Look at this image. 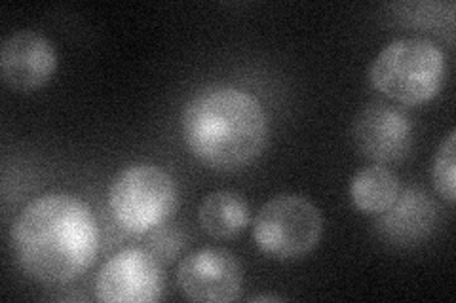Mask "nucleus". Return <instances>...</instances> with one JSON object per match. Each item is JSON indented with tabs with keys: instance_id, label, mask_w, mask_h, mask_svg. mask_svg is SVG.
<instances>
[{
	"instance_id": "nucleus-4",
	"label": "nucleus",
	"mask_w": 456,
	"mask_h": 303,
	"mask_svg": "<svg viewBox=\"0 0 456 303\" xmlns=\"http://www.w3.org/2000/svg\"><path fill=\"white\" fill-rule=\"evenodd\" d=\"M114 220L132 235H145L167 224L177 209L174 177L159 165L135 163L114 177L109 190Z\"/></svg>"
},
{
	"instance_id": "nucleus-6",
	"label": "nucleus",
	"mask_w": 456,
	"mask_h": 303,
	"mask_svg": "<svg viewBox=\"0 0 456 303\" xmlns=\"http://www.w3.org/2000/svg\"><path fill=\"white\" fill-rule=\"evenodd\" d=\"M164 292L160 259L141 247L112 254L95 279V296L105 303H154Z\"/></svg>"
},
{
	"instance_id": "nucleus-11",
	"label": "nucleus",
	"mask_w": 456,
	"mask_h": 303,
	"mask_svg": "<svg viewBox=\"0 0 456 303\" xmlns=\"http://www.w3.org/2000/svg\"><path fill=\"white\" fill-rule=\"evenodd\" d=\"M198 220L208 235L216 239H232L248 227L249 205L246 197L238 192H213L200 205Z\"/></svg>"
},
{
	"instance_id": "nucleus-5",
	"label": "nucleus",
	"mask_w": 456,
	"mask_h": 303,
	"mask_svg": "<svg viewBox=\"0 0 456 303\" xmlns=\"http://www.w3.org/2000/svg\"><path fill=\"white\" fill-rule=\"evenodd\" d=\"M323 234L320 209L303 195L285 194L270 199L253 220V239L265 254L281 262L310 254Z\"/></svg>"
},
{
	"instance_id": "nucleus-2",
	"label": "nucleus",
	"mask_w": 456,
	"mask_h": 303,
	"mask_svg": "<svg viewBox=\"0 0 456 303\" xmlns=\"http://www.w3.org/2000/svg\"><path fill=\"white\" fill-rule=\"evenodd\" d=\"M181 129L198 160L223 172L251 165L268 140L261 100L234 85H213L196 93L183 110Z\"/></svg>"
},
{
	"instance_id": "nucleus-9",
	"label": "nucleus",
	"mask_w": 456,
	"mask_h": 303,
	"mask_svg": "<svg viewBox=\"0 0 456 303\" xmlns=\"http://www.w3.org/2000/svg\"><path fill=\"white\" fill-rule=\"evenodd\" d=\"M57 68V53L45 35L18 31L0 48V76L8 88L31 93L46 85Z\"/></svg>"
},
{
	"instance_id": "nucleus-1",
	"label": "nucleus",
	"mask_w": 456,
	"mask_h": 303,
	"mask_svg": "<svg viewBox=\"0 0 456 303\" xmlns=\"http://www.w3.org/2000/svg\"><path fill=\"white\" fill-rule=\"evenodd\" d=\"M12 252L28 277L67 284L88 271L99 252V224L77 195L46 194L31 201L10 229Z\"/></svg>"
},
{
	"instance_id": "nucleus-7",
	"label": "nucleus",
	"mask_w": 456,
	"mask_h": 303,
	"mask_svg": "<svg viewBox=\"0 0 456 303\" xmlns=\"http://www.w3.org/2000/svg\"><path fill=\"white\" fill-rule=\"evenodd\" d=\"M177 284L192 301L228 303L240 298L244 269L232 252L206 247L183 258L177 269Z\"/></svg>"
},
{
	"instance_id": "nucleus-14",
	"label": "nucleus",
	"mask_w": 456,
	"mask_h": 303,
	"mask_svg": "<svg viewBox=\"0 0 456 303\" xmlns=\"http://www.w3.org/2000/svg\"><path fill=\"white\" fill-rule=\"evenodd\" d=\"M184 247V241L181 234L174 227H167L166 224L159 229H154L151 237V252L160 259V262H174L177 252Z\"/></svg>"
},
{
	"instance_id": "nucleus-13",
	"label": "nucleus",
	"mask_w": 456,
	"mask_h": 303,
	"mask_svg": "<svg viewBox=\"0 0 456 303\" xmlns=\"http://www.w3.org/2000/svg\"><path fill=\"white\" fill-rule=\"evenodd\" d=\"M454 144H456V132L451 129L445 140L441 142L434 160V169H432L436 190L447 201V203H454L456 199V147Z\"/></svg>"
},
{
	"instance_id": "nucleus-3",
	"label": "nucleus",
	"mask_w": 456,
	"mask_h": 303,
	"mask_svg": "<svg viewBox=\"0 0 456 303\" xmlns=\"http://www.w3.org/2000/svg\"><path fill=\"white\" fill-rule=\"evenodd\" d=\"M447 60L428 38H397L384 48L369 68L375 90L402 105L432 100L445 84Z\"/></svg>"
},
{
	"instance_id": "nucleus-8",
	"label": "nucleus",
	"mask_w": 456,
	"mask_h": 303,
	"mask_svg": "<svg viewBox=\"0 0 456 303\" xmlns=\"http://www.w3.org/2000/svg\"><path fill=\"white\" fill-rule=\"evenodd\" d=\"M355 148L377 163L403 160L412 148V124L399 108L370 103L360 110L352 125Z\"/></svg>"
},
{
	"instance_id": "nucleus-15",
	"label": "nucleus",
	"mask_w": 456,
	"mask_h": 303,
	"mask_svg": "<svg viewBox=\"0 0 456 303\" xmlns=\"http://www.w3.org/2000/svg\"><path fill=\"white\" fill-rule=\"evenodd\" d=\"M249 301H283V298L274 296V294H259V296H251Z\"/></svg>"
},
{
	"instance_id": "nucleus-10",
	"label": "nucleus",
	"mask_w": 456,
	"mask_h": 303,
	"mask_svg": "<svg viewBox=\"0 0 456 303\" xmlns=\"http://www.w3.org/2000/svg\"><path fill=\"white\" fill-rule=\"evenodd\" d=\"M436 222L437 207L434 199L419 187H409L379 214L375 226L384 241L395 247H409L430 235Z\"/></svg>"
},
{
	"instance_id": "nucleus-12",
	"label": "nucleus",
	"mask_w": 456,
	"mask_h": 303,
	"mask_svg": "<svg viewBox=\"0 0 456 303\" xmlns=\"http://www.w3.org/2000/svg\"><path fill=\"white\" fill-rule=\"evenodd\" d=\"M399 195V179L380 163L369 165L354 175L350 182L352 203L362 212L380 214Z\"/></svg>"
}]
</instances>
